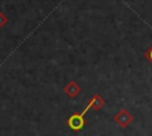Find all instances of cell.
I'll return each mask as SVG.
<instances>
[{
	"label": "cell",
	"instance_id": "obj_1",
	"mask_svg": "<svg viewBox=\"0 0 152 136\" xmlns=\"http://www.w3.org/2000/svg\"><path fill=\"white\" fill-rule=\"evenodd\" d=\"M84 116H86V115H84L83 112H74V114L70 115V116L68 117V119H66L68 127H69L72 131H75V132L81 131V130L86 127V123H87Z\"/></svg>",
	"mask_w": 152,
	"mask_h": 136
},
{
	"label": "cell",
	"instance_id": "obj_2",
	"mask_svg": "<svg viewBox=\"0 0 152 136\" xmlns=\"http://www.w3.org/2000/svg\"><path fill=\"white\" fill-rule=\"evenodd\" d=\"M114 122L122 129L127 128L132 122H133V115L125 108L120 109L115 115H114Z\"/></svg>",
	"mask_w": 152,
	"mask_h": 136
},
{
	"label": "cell",
	"instance_id": "obj_3",
	"mask_svg": "<svg viewBox=\"0 0 152 136\" xmlns=\"http://www.w3.org/2000/svg\"><path fill=\"white\" fill-rule=\"evenodd\" d=\"M106 104V101L100 96V95H97V93H94L90 98H89V101H88V104H87V106L84 108V110L82 111L84 115L88 112V110L89 109H93L94 111H99L103 105Z\"/></svg>",
	"mask_w": 152,
	"mask_h": 136
},
{
	"label": "cell",
	"instance_id": "obj_4",
	"mask_svg": "<svg viewBox=\"0 0 152 136\" xmlns=\"http://www.w3.org/2000/svg\"><path fill=\"white\" fill-rule=\"evenodd\" d=\"M63 91L69 98H76L81 92V86L75 80H71L63 86Z\"/></svg>",
	"mask_w": 152,
	"mask_h": 136
},
{
	"label": "cell",
	"instance_id": "obj_5",
	"mask_svg": "<svg viewBox=\"0 0 152 136\" xmlns=\"http://www.w3.org/2000/svg\"><path fill=\"white\" fill-rule=\"evenodd\" d=\"M145 58L152 64V46H150V47L145 51Z\"/></svg>",
	"mask_w": 152,
	"mask_h": 136
},
{
	"label": "cell",
	"instance_id": "obj_6",
	"mask_svg": "<svg viewBox=\"0 0 152 136\" xmlns=\"http://www.w3.org/2000/svg\"><path fill=\"white\" fill-rule=\"evenodd\" d=\"M6 22H7V17L2 12H0V27H2Z\"/></svg>",
	"mask_w": 152,
	"mask_h": 136
}]
</instances>
